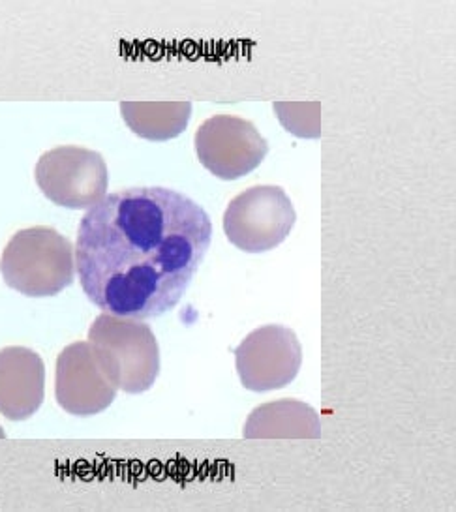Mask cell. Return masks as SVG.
I'll list each match as a JSON object with an SVG mask.
<instances>
[{"label":"cell","instance_id":"obj_12","mask_svg":"<svg viewBox=\"0 0 456 512\" xmlns=\"http://www.w3.org/2000/svg\"><path fill=\"white\" fill-rule=\"evenodd\" d=\"M274 113L289 134L303 139L321 137V104H274Z\"/></svg>","mask_w":456,"mask_h":512},{"label":"cell","instance_id":"obj_11","mask_svg":"<svg viewBox=\"0 0 456 512\" xmlns=\"http://www.w3.org/2000/svg\"><path fill=\"white\" fill-rule=\"evenodd\" d=\"M121 115L126 126L141 139L169 141L181 136L192 117L190 102L141 104L122 102Z\"/></svg>","mask_w":456,"mask_h":512},{"label":"cell","instance_id":"obj_10","mask_svg":"<svg viewBox=\"0 0 456 512\" xmlns=\"http://www.w3.org/2000/svg\"><path fill=\"white\" fill-rule=\"evenodd\" d=\"M246 439H318L321 421L318 411L301 400L284 398L256 407L244 422Z\"/></svg>","mask_w":456,"mask_h":512},{"label":"cell","instance_id":"obj_3","mask_svg":"<svg viewBox=\"0 0 456 512\" xmlns=\"http://www.w3.org/2000/svg\"><path fill=\"white\" fill-rule=\"evenodd\" d=\"M89 344L117 391L143 394L152 389L160 374V347L145 321L104 312L92 323Z\"/></svg>","mask_w":456,"mask_h":512},{"label":"cell","instance_id":"obj_2","mask_svg":"<svg viewBox=\"0 0 456 512\" xmlns=\"http://www.w3.org/2000/svg\"><path fill=\"white\" fill-rule=\"evenodd\" d=\"M0 274L25 297H55L76 280L74 244L51 227L21 229L0 256Z\"/></svg>","mask_w":456,"mask_h":512},{"label":"cell","instance_id":"obj_4","mask_svg":"<svg viewBox=\"0 0 456 512\" xmlns=\"http://www.w3.org/2000/svg\"><path fill=\"white\" fill-rule=\"evenodd\" d=\"M222 222L233 246L246 254H265L288 239L297 212L284 188L254 186L231 199Z\"/></svg>","mask_w":456,"mask_h":512},{"label":"cell","instance_id":"obj_5","mask_svg":"<svg viewBox=\"0 0 456 512\" xmlns=\"http://www.w3.org/2000/svg\"><path fill=\"white\" fill-rule=\"evenodd\" d=\"M34 179L42 194L70 211L91 209L107 194L106 160L85 147L64 145L47 151L36 164Z\"/></svg>","mask_w":456,"mask_h":512},{"label":"cell","instance_id":"obj_9","mask_svg":"<svg viewBox=\"0 0 456 512\" xmlns=\"http://www.w3.org/2000/svg\"><path fill=\"white\" fill-rule=\"evenodd\" d=\"M46 398V364L29 347L0 349V413L8 421H27Z\"/></svg>","mask_w":456,"mask_h":512},{"label":"cell","instance_id":"obj_7","mask_svg":"<svg viewBox=\"0 0 456 512\" xmlns=\"http://www.w3.org/2000/svg\"><path fill=\"white\" fill-rule=\"evenodd\" d=\"M199 162L222 181H237L261 166L269 143L258 128L235 115H216L196 132Z\"/></svg>","mask_w":456,"mask_h":512},{"label":"cell","instance_id":"obj_6","mask_svg":"<svg viewBox=\"0 0 456 512\" xmlns=\"http://www.w3.org/2000/svg\"><path fill=\"white\" fill-rule=\"evenodd\" d=\"M303 346L297 334L282 325L250 332L235 351L237 374L248 391H278L299 376Z\"/></svg>","mask_w":456,"mask_h":512},{"label":"cell","instance_id":"obj_8","mask_svg":"<svg viewBox=\"0 0 456 512\" xmlns=\"http://www.w3.org/2000/svg\"><path fill=\"white\" fill-rule=\"evenodd\" d=\"M117 387L104 374L89 342L64 347L55 368L57 404L74 417H92L113 404Z\"/></svg>","mask_w":456,"mask_h":512},{"label":"cell","instance_id":"obj_1","mask_svg":"<svg viewBox=\"0 0 456 512\" xmlns=\"http://www.w3.org/2000/svg\"><path fill=\"white\" fill-rule=\"evenodd\" d=\"M211 241L209 214L184 194L160 186L106 194L77 229V278L102 312L156 319L183 299Z\"/></svg>","mask_w":456,"mask_h":512}]
</instances>
